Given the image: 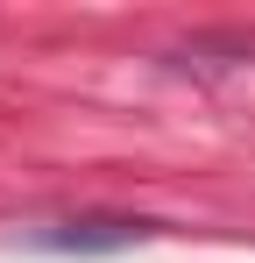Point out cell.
Masks as SVG:
<instances>
[{
    "mask_svg": "<svg viewBox=\"0 0 255 263\" xmlns=\"http://www.w3.org/2000/svg\"><path fill=\"white\" fill-rule=\"evenodd\" d=\"M142 235H156V228L149 220H135V228H64V235H50V249H128Z\"/></svg>",
    "mask_w": 255,
    "mask_h": 263,
    "instance_id": "1",
    "label": "cell"
}]
</instances>
